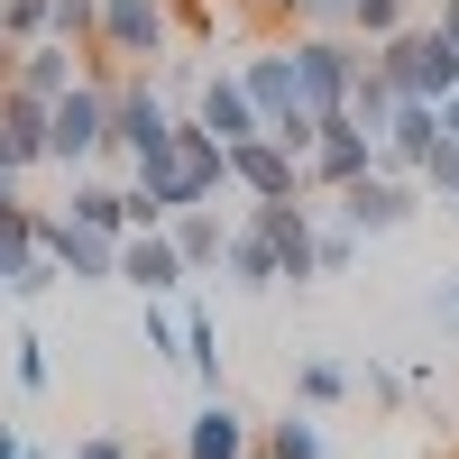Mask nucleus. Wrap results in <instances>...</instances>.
<instances>
[{"label": "nucleus", "instance_id": "nucleus-1", "mask_svg": "<svg viewBox=\"0 0 459 459\" xmlns=\"http://www.w3.org/2000/svg\"><path fill=\"white\" fill-rule=\"evenodd\" d=\"M120 184H129V230H157V221H175V212L230 194V147L194 120V110H175V129L147 147V157H129Z\"/></svg>", "mask_w": 459, "mask_h": 459}, {"label": "nucleus", "instance_id": "nucleus-2", "mask_svg": "<svg viewBox=\"0 0 459 459\" xmlns=\"http://www.w3.org/2000/svg\"><path fill=\"white\" fill-rule=\"evenodd\" d=\"M47 166L56 175H83V166H110V83L83 65V83L47 101Z\"/></svg>", "mask_w": 459, "mask_h": 459}, {"label": "nucleus", "instance_id": "nucleus-3", "mask_svg": "<svg viewBox=\"0 0 459 459\" xmlns=\"http://www.w3.org/2000/svg\"><path fill=\"white\" fill-rule=\"evenodd\" d=\"M377 74L404 92V101H441V92H459V47L432 28V19H404L395 37H377Z\"/></svg>", "mask_w": 459, "mask_h": 459}, {"label": "nucleus", "instance_id": "nucleus-4", "mask_svg": "<svg viewBox=\"0 0 459 459\" xmlns=\"http://www.w3.org/2000/svg\"><path fill=\"white\" fill-rule=\"evenodd\" d=\"M92 74L110 83V166L129 175V157H147V147L175 129V101L157 92V74H147V65H120V74L92 65Z\"/></svg>", "mask_w": 459, "mask_h": 459}, {"label": "nucleus", "instance_id": "nucleus-5", "mask_svg": "<svg viewBox=\"0 0 459 459\" xmlns=\"http://www.w3.org/2000/svg\"><path fill=\"white\" fill-rule=\"evenodd\" d=\"M175 47V0H101V37H92V56L83 65H157Z\"/></svg>", "mask_w": 459, "mask_h": 459}, {"label": "nucleus", "instance_id": "nucleus-6", "mask_svg": "<svg viewBox=\"0 0 459 459\" xmlns=\"http://www.w3.org/2000/svg\"><path fill=\"white\" fill-rule=\"evenodd\" d=\"M313 221H322V203L313 194H285V203H248V230L266 248H276V285H322V257H313Z\"/></svg>", "mask_w": 459, "mask_h": 459}, {"label": "nucleus", "instance_id": "nucleus-7", "mask_svg": "<svg viewBox=\"0 0 459 459\" xmlns=\"http://www.w3.org/2000/svg\"><path fill=\"white\" fill-rule=\"evenodd\" d=\"M359 65H368L359 37H340V28H294V83H303L313 110H350Z\"/></svg>", "mask_w": 459, "mask_h": 459}, {"label": "nucleus", "instance_id": "nucleus-8", "mask_svg": "<svg viewBox=\"0 0 459 459\" xmlns=\"http://www.w3.org/2000/svg\"><path fill=\"white\" fill-rule=\"evenodd\" d=\"M322 203L350 221L359 239H395V230L423 212V184H413V175H386V166H368L359 184H340V194H322Z\"/></svg>", "mask_w": 459, "mask_h": 459}, {"label": "nucleus", "instance_id": "nucleus-9", "mask_svg": "<svg viewBox=\"0 0 459 459\" xmlns=\"http://www.w3.org/2000/svg\"><path fill=\"white\" fill-rule=\"evenodd\" d=\"M377 166V129H359L350 110H322V129H313V157H303V194H340V184H359Z\"/></svg>", "mask_w": 459, "mask_h": 459}, {"label": "nucleus", "instance_id": "nucleus-10", "mask_svg": "<svg viewBox=\"0 0 459 459\" xmlns=\"http://www.w3.org/2000/svg\"><path fill=\"white\" fill-rule=\"evenodd\" d=\"M37 248L56 257L65 285H120V239H101V230L65 221V212H37Z\"/></svg>", "mask_w": 459, "mask_h": 459}, {"label": "nucleus", "instance_id": "nucleus-11", "mask_svg": "<svg viewBox=\"0 0 459 459\" xmlns=\"http://www.w3.org/2000/svg\"><path fill=\"white\" fill-rule=\"evenodd\" d=\"M230 194H239V203H285V194H303V157L285 138L257 129V138L230 147Z\"/></svg>", "mask_w": 459, "mask_h": 459}, {"label": "nucleus", "instance_id": "nucleus-12", "mask_svg": "<svg viewBox=\"0 0 459 459\" xmlns=\"http://www.w3.org/2000/svg\"><path fill=\"white\" fill-rule=\"evenodd\" d=\"M0 175L10 184L47 175V101L19 92V83H0Z\"/></svg>", "mask_w": 459, "mask_h": 459}, {"label": "nucleus", "instance_id": "nucleus-13", "mask_svg": "<svg viewBox=\"0 0 459 459\" xmlns=\"http://www.w3.org/2000/svg\"><path fill=\"white\" fill-rule=\"evenodd\" d=\"M120 285L147 303V294H184V285H194V276H184V257H175V239H166V221L157 230H120Z\"/></svg>", "mask_w": 459, "mask_h": 459}, {"label": "nucleus", "instance_id": "nucleus-14", "mask_svg": "<svg viewBox=\"0 0 459 459\" xmlns=\"http://www.w3.org/2000/svg\"><path fill=\"white\" fill-rule=\"evenodd\" d=\"M248 450H257V423L230 395H203L194 423H184V441H175V459H248Z\"/></svg>", "mask_w": 459, "mask_h": 459}, {"label": "nucleus", "instance_id": "nucleus-15", "mask_svg": "<svg viewBox=\"0 0 459 459\" xmlns=\"http://www.w3.org/2000/svg\"><path fill=\"white\" fill-rule=\"evenodd\" d=\"M432 147H441V110L432 101H395V120L377 129V166L386 175H423Z\"/></svg>", "mask_w": 459, "mask_h": 459}, {"label": "nucleus", "instance_id": "nucleus-16", "mask_svg": "<svg viewBox=\"0 0 459 459\" xmlns=\"http://www.w3.org/2000/svg\"><path fill=\"white\" fill-rule=\"evenodd\" d=\"M194 120H203L221 147H239V138H257V129H266V120H257V101L239 92V74H230V65H212V74H203V92H194Z\"/></svg>", "mask_w": 459, "mask_h": 459}, {"label": "nucleus", "instance_id": "nucleus-17", "mask_svg": "<svg viewBox=\"0 0 459 459\" xmlns=\"http://www.w3.org/2000/svg\"><path fill=\"white\" fill-rule=\"evenodd\" d=\"M175 368L194 377L203 395H230L221 386V322L203 313V303H184V294H175Z\"/></svg>", "mask_w": 459, "mask_h": 459}, {"label": "nucleus", "instance_id": "nucleus-18", "mask_svg": "<svg viewBox=\"0 0 459 459\" xmlns=\"http://www.w3.org/2000/svg\"><path fill=\"white\" fill-rule=\"evenodd\" d=\"M166 239H175V257H184V276H221L230 212H221V203H194V212H175V221H166Z\"/></svg>", "mask_w": 459, "mask_h": 459}, {"label": "nucleus", "instance_id": "nucleus-19", "mask_svg": "<svg viewBox=\"0 0 459 459\" xmlns=\"http://www.w3.org/2000/svg\"><path fill=\"white\" fill-rule=\"evenodd\" d=\"M65 221H83V230H101V239H120V230H129V184H110L101 166H83V175H74V194H65Z\"/></svg>", "mask_w": 459, "mask_h": 459}, {"label": "nucleus", "instance_id": "nucleus-20", "mask_svg": "<svg viewBox=\"0 0 459 459\" xmlns=\"http://www.w3.org/2000/svg\"><path fill=\"white\" fill-rule=\"evenodd\" d=\"M10 83H19V92H37V101H56V92H74V83H83V56H74V47H56V37H37V47H19Z\"/></svg>", "mask_w": 459, "mask_h": 459}, {"label": "nucleus", "instance_id": "nucleus-21", "mask_svg": "<svg viewBox=\"0 0 459 459\" xmlns=\"http://www.w3.org/2000/svg\"><path fill=\"white\" fill-rule=\"evenodd\" d=\"M257 450L266 459H331V432H322L313 404H294V413H276V423H257Z\"/></svg>", "mask_w": 459, "mask_h": 459}, {"label": "nucleus", "instance_id": "nucleus-22", "mask_svg": "<svg viewBox=\"0 0 459 459\" xmlns=\"http://www.w3.org/2000/svg\"><path fill=\"white\" fill-rule=\"evenodd\" d=\"M221 276L239 285V294H266V285H276V248H266L248 221H230V239H221Z\"/></svg>", "mask_w": 459, "mask_h": 459}, {"label": "nucleus", "instance_id": "nucleus-23", "mask_svg": "<svg viewBox=\"0 0 459 459\" xmlns=\"http://www.w3.org/2000/svg\"><path fill=\"white\" fill-rule=\"evenodd\" d=\"M359 395V368H340V359H294V404H313V413H331V404H350Z\"/></svg>", "mask_w": 459, "mask_h": 459}, {"label": "nucleus", "instance_id": "nucleus-24", "mask_svg": "<svg viewBox=\"0 0 459 459\" xmlns=\"http://www.w3.org/2000/svg\"><path fill=\"white\" fill-rule=\"evenodd\" d=\"M37 248V203H19V184L0 175V303H10V266Z\"/></svg>", "mask_w": 459, "mask_h": 459}, {"label": "nucleus", "instance_id": "nucleus-25", "mask_svg": "<svg viewBox=\"0 0 459 459\" xmlns=\"http://www.w3.org/2000/svg\"><path fill=\"white\" fill-rule=\"evenodd\" d=\"M395 101H404V92H395L386 74H377V56H368V65H359V83H350V120H359V129H386V120H395Z\"/></svg>", "mask_w": 459, "mask_h": 459}, {"label": "nucleus", "instance_id": "nucleus-26", "mask_svg": "<svg viewBox=\"0 0 459 459\" xmlns=\"http://www.w3.org/2000/svg\"><path fill=\"white\" fill-rule=\"evenodd\" d=\"M359 248H368V239H359V230L340 221L331 203H322V221H313V257H322V276H350V266H359Z\"/></svg>", "mask_w": 459, "mask_h": 459}, {"label": "nucleus", "instance_id": "nucleus-27", "mask_svg": "<svg viewBox=\"0 0 459 459\" xmlns=\"http://www.w3.org/2000/svg\"><path fill=\"white\" fill-rule=\"evenodd\" d=\"M47 37H56V47H74V56H92V37H101V0H56V10H47Z\"/></svg>", "mask_w": 459, "mask_h": 459}, {"label": "nucleus", "instance_id": "nucleus-28", "mask_svg": "<svg viewBox=\"0 0 459 459\" xmlns=\"http://www.w3.org/2000/svg\"><path fill=\"white\" fill-rule=\"evenodd\" d=\"M413 184H423V203H441V212H459V138H441L432 157H423V175H413Z\"/></svg>", "mask_w": 459, "mask_h": 459}, {"label": "nucleus", "instance_id": "nucleus-29", "mask_svg": "<svg viewBox=\"0 0 459 459\" xmlns=\"http://www.w3.org/2000/svg\"><path fill=\"white\" fill-rule=\"evenodd\" d=\"M413 19V0H350V37L359 47H377V37H395Z\"/></svg>", "mask_w": 459, "mask_h": 459}, {"label": "nucleus", "instance_id": "nucleus-30", "mask_svg": "<svg viewBox=\"0 0 459 459\" xmlns=\"http://www.w3.org/2000/svg\"><path fill=\"white\" fill-rule=\"evenodd\" d=\"M56 285H65V276H56V257H47V248H28V257L10 266V303H47Z\"/></svg>", "mask_w": 459, "mask_h": 459}, {"label": "nucleus", "instance_id": "nucleus-31", "mask_svg": "<svg viewBox=\"0 0 459 459\" xmlns=\"http://www.w3.org/2000/svg\"><path fill=\"white\" fill-rule=\"evenodd\" d=\"M47 10L56 0H0V37H10V47H37V37H47Z\"/></svg>", "mask_w": 459, "mask_h": 459}, {"label": "nucleus", "instance_id": "nucleus-32", "mask_svg": "<svg viewBox=\"0 0 459 459\" xmlns=\"http://www.w3.org/2000/svg\"><path fill=\"white\" fill-rule=\"evenodd\" d=\"M10 377H19L28 395H47V377H56V368H47V340H37V331H19V340H10Z\"/></svg>", "mask_w": 459, "mask_h": 459}, {"label": "nucleus", "instance_id": "nucleus-33", "mask_svg": "<svg viewBox=\"0 0 459 459\" xmlns=\"http://www.w3.org/2000/svg\"><path fill=\"white\" fill-rule=\"evenodd\" d=\"M294 28H340L350 37V0H294Z\"/></svg>", "mask_w": 459, "mask_h": 459}, {"label": "nucleus", "instance_id": "nucleus-34", "mask_svg": "<svg viewBox=\"0 0 459 459\" xmlns=\"http://www.w3.org/2000/svg\"><path fill=\"white\" fill-rule=\"evenodd\" d=\"M65 459H138V450H129V441H120V432H83V441H74V450H65Z\"/></svg>", "mask_w": 459, "mask_h": 459}, {"label": "nucleus", "instance_id": "nucleus-35", "mask_svg": "<svg viewBox=\"0 0 459 459\" xmlns=\"http://www.w3.org/2000/svg\"><path fill=\"white\" fill-rule=\"evenodd\" d=\"M432 313H441V331L459 340V276H441V294H432Z\"/></svg>", "mask_w": 459, "mask_h": 459}, {"label": "nucleus", "instance_id": "nucleus-36", "mask_svg": "<svg viewBox=\"0 0 459 459\" xmlns=\"http://www.w3.org/2000/svg\"><path fill=\"white\" fill-rule=\"evenodd\" d=\"M432 28H441L450 47H459V0H441V10H432Z\"/></svg>", "mask_w": 459, "mask_h": 459}, {"label": "nucleus", "instance_id": "nucleus-37", "mask_svg": "<svg viewBox=\"0 0 459 459\" xmlns=\"http://www.w3.org/2000/svg\"><path fill=\"white\" fill-rule=\"evenodd\" d=\"M432 110H441V138H459V92H441Z\"/></svg>", "mask_w": 459, "mask_h": 459}, {"label": "nucleus", "instance_id": "nucleus-38", "mask_svg": "<svg viewBox=\"0 0 459 459\" xmlns=\"http://www.w3.org/2000/svg\"><path fill=\"white\" fill-rule=\"evenodd\" d=\"M19 450H28V432H19V423H0V459H19Z\"/></svg>", "mask_w": 459, "mask_h": 459}, {"label": "nucleus", "instance_id": "nucleus-39", "mask_svg": "<svg viewBox=\"0 0 459 459\" xmlns=\"http://www.w3.org/2000/svg\"><path fill=\"white\" fill-rule=\"evenodd\" d=\"M10 65H19V47H10V37H0V83H10Z\"/></svg>", "mask_w": 459, "mask_h": 459}, {"label": "nucleus", "instance_id": "nucleus-40", "mask_svg": "<svg viewBox=\"0 0 459 459\" xmlns=\"http://www.w3.org/2000/svg\"><path fill=\"white\" fill-rule=\"evenodd\" d=\"M19 459H56V450H47V441H28V450H19Z\"/></svg>", "mask_w": 459, "mask_h": 459}, {"label": "nucleus", "instance_id": "nucleus-41", "mask_svg": "<svg viewBox=\"0 0 459 459\" xmlns=\"http://www.w3.org/2000/svg\"><path fill=\"white\" fill-rule=\"evenodd\" d=\"M248 459H266V450H248Z\"/></svg>", "mask_w": 459, "mask_h": 459}]
</instances>
